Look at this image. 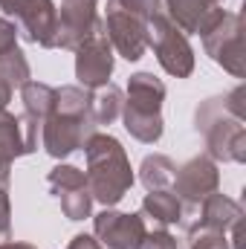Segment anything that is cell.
Masks as SVG:
<instances>
[{
  "label": "cell",
  "instance_id": "obj_12",
  "mask_svg": "<svg viewBox=\"0 0 246 249\" xmlns=\"http://www.w3.org/2000/svg\"><path fill=\"white\" fill-rule=\"evenodd\" d=\"M93 232H96V241L105 249H136L142 244L148 226H145L142 214L105 209L93 217Z\"/></svg>",
  "mask_w": 246,
  "mask_h": 249
},
{
  "label": "cell",
  "instance_id": "obj_27",
  "mask_svg": "<svg viewBox=\"0 0 246 249\" xmlns=\"http://www.w3.org/2000/svg\"><path fill=\"white\" fill-rule=\"evenodd\" d=\"M116 3L124 6V9H130L133 15L145 18V20H151L157 12H162V9H159V3H162V0H116Z\"/></svg>",
  "mask_w": 246,
  "mask_h": 249
},
{
  "label": "cell",
  "instance_id": "obj_1",
  "mask_svg": "<svg viewBox=\"0 0 246 249\" xmlns=\"http://www.w3.org/2000/svg\"><path fill=\"white\" fill-rule=\"evenodd\" d=\"M244 99L246 87L241 84L232 93L206 99L197 107L194 127H197V133H203L211 160H220V162H244L246 160Z\"/></svg>",
  "mask_w": 246,
  "mask_h": 249
},
{
  "label": "cell",
  "instance_id": "obj_16",
  "mask_svg": "<svg viewBox=\"0 0 246 249\" xmlns=\"http://www.w3.org/2000/svg\"><path fill=\"white\" fill-rule=\"evenodd\" d=\"M142 217L154 220L157 229H165V226H174L183 220V203L180 197L171 191V188H162V191H148L145 200H142Z\"/></svg>",
  "mask_w": 246,
  "mask_h": 249
},
{
  "label": "cell",
  "instance_id": "obj_10",
  "mask_svg": "<svg viewBox=\"0 0 246 249\" xmlns=\"http://www.w3.org/2000/svg\"><path fill=\"white\" fill-rule=\"evenodd\" d=\"M113 75V47L105 35V23L75 50V78L84 90H99Z\"/></svg>",
  "mask_w": 246,
  "mask_h": 249
},
{
  "label": "cell",
  "instance_id": "obj_25",
  "mask_svg": "<svg viewBox=\"0 0 246 249\" xmlns=\"http://www.w3.org/2000/svg\"><path fill=\"white\" fill-rule=\"evenodd\" d=\"M136 249H180V244L168 229H154V232H145L142 244Z\"/></svg>",
  "mask_w": 246,
  "mask_h": 249
},
{
  "label": "cell",
  "instance_id": "obj_30",
  "mask_svg": "<svg viewBox=\"0 0 246 249\" xmlns=\"http://www.w3.org/2000/svg\"><path fill=\"white\" fill-rule=\"evenodd\" d=\"M9 180H12V157L0 151V186L9 188Z\"/></svg>",
  "mask_w": 246,
  "mask_h": 249
},
{
  "label": "cell",
  "instance_id": "obj_4",
  "mask_svg": "<svg viewBox=\"0 0 246 249\" xmlns=\"http://www.w3.org/2000/svg\"><path fill=\"white\" fill-rule=\"evenodd\" d=\"M241 15L238 12H226L217 9L206 26L200 29L203 47L211 55V61L220 64L226 72H232L235 78H244V44H241Z\"/></svg>",
  "mask_w": 246,
  "mask_h": 249
},
{
  "label": "cell",
  "instance_id": "obj_28",
  "mask_svg": "<svg viewBox=\"0 0 246 249\" xmlns=\"http://www.w3.org/2000/svg\"><path fill=\"white\" fill-rule=\"evenodd\" d=\"M18 47V26L9 18H0V55Z\"/></svg>",
  "mask_w": 246,
  "mask_h": 249
},
{
  "label": "cell",
  "instance_id": "obj_7",
  "mask_svg": "<svg viewBox=\"0 0 246 249\" xmlns=\"http://www.w3.org/2000/svg\"><path fill=\"white\" fill-rule=\"evenodd\" d=\"M105 35L110 41V47L127 58V61H139L148 50V20L133 15L130 9L119 6L116 0H107V15H105Z\"/></svg>",
  "mask_w": 246,
  "mask_h": 249
},
{
  "label": "cell",
  "instance_id": "obj_31",
  "mask_svg": "<svg viewBox=\"0 0 246 249\" xmlns=\"http://www.w3.org/2000/svg\"><path fill=\"white\" fill-rule=\"evenodd\" d=\"M0 249H38L35 244H26V241H3Z\"/></svg>",
  "mask_w": 246,
  "mask_h": 249
},
{
  "label": "cell",
  "instance_id": "obj_18",
  "mask_svg": "<svg viewBox=\"0 0 246 249\" xmlns=\"http://www.w3.org/2000/svg\"><path fill=\"white\" fill-rule=\"evenodd\" d=\"M174 177H177V165L171 157L165 154H148L139 165V180L148 191H162V188L174 186Z\"/></svg>",
  "mask_w": 246,
  "mask_h": 249
},
{
  "label": "cell",
  "instance_id": "obj_21",
  "mask_svg": "<svg viewBox=\"0 0 246 249\" xmlns=\"http://www.w3.org/2000/svg\"><path fill=\"white\" fill-rule=\"evenodd\" d=\"M90 93L81 84H67V87H55V113H67V116H81L90 107Z\"/></svg>",
  "mask_w": 246,
  "mask_h": 249
},
{
  "label": "cell",
  "instance_id": "obj_17",
  "mask_svg": "<svg viewBox=\"0 0 246 249\" xmlns=\"http://www.w3.org/2000/svg\"><path fill=\"white\" fill-rule=\"evenodd\" d=\"M122 105H124L122 90L107 81L105 87H99V90L90 93V107H87V113H90V119H93L96 127H99V124H113L122 116Z\"/></svg>",
  "mask_w": 246,
  "mask_h": 249
},
{
  "label": "cell",
  "instance_id": "obj_23",
  "mask_svg": "<svg viewBox=\"0 0 246 249\" xmlns=\"http://www.w3.org/2000/svg\"><path fill=\"white\" fill-rule=\"evenodd\" d=\"M61 200V212L67 220H84V217H90V212H93V197H90V188H72V191H67L58 197Z\"/></svg>",
  "mask_w": 246,
  "mask_h": 249
},
{
  "label": "cell",
  "instance_id": "obj_29",
  "mask_svg": "<svg viewBox=\"0 0 246 249\" xmlns=\"http://www.w3.org/2000/svg\"><path fill=\"white\" fill-rule=\"evenodd\" d=\"M67 249H105V247H102L93 235H75V238L70 241V247H67Z\"/></svg>",
  "mask_w": 246,
  "mask_h": 249
},
{
  "label": "cell",
  "instance_id": "obj_3",
  "mask_svg": "<svg viewBox=\"0 0 246 249\" xmlns=\"http://www.w3.org/2000/svg\"><path fill=\"white\" fill-rule=\"evenodd\" d=\"M162 102H165V84L154 72H133L127 81V99L122 105L124 130L145 145L159 142L165 133Z\"/></svg>",
  "mask_w": 246,
  "mask_h": 249
},
{
  "label": "cell",
  "instance_id": "obj_6",
  "mask_svg": "<svg viewBox=\"0 0 246 249\" xmlns=\"http://www.w3.org/2000/svg\"><path fill=\"white\" fill-rule=\"evenodd\" d=\"M0 9L15 18L18 35L44 50H55L58 9L53 0H0Z\"/></svg>",
  "mask_w": 246,
  "mask_h": 249
},
{
  "label": "cell",
  "instance_id": "obj_22",
  "mask_svg": "<svg viewBox=\"0 0 246 249\" xmlns=\"http://www.w3.org/2000/svg\"><path fill=\"white\" fill-rule=\"evenodd\" d=\"M47 186L55 197H61L72 188H84L87 186V174L75 165H55L50 174H47Z\"/></svg>",
  "mask_w": 246,
  "mask_h": 249
},
{
  "label": "cell",
  "instance_id": "obj_5",
  "mask_svg": "<svg viewBox=\"0 0 246 249\" xmlns=\"http://www.w3.org/2000/svg\"><path fill=\"white\" fill-rule=\"evenodd\" d=\"M148 47L154 50L159 67L174 75V78H188L194 72V50L185 38V32L165 15L157 12L148 20Z\"/></svg>",
  "mask_w": 246,
  "mask_h": 249
},
{
  "label": "cell",
  "instance_id": "obj_2",
  "mask_svg": "<svg viewBox=\"0 0 246 249\" xmlns=\"http://www.w3.org/2000/svg\"><path fill=\"white\" fill-rule=\"evenodd\" d=\"M84 157H87L84 174H87L90 197L105 209H113L133 186V168L122 142L110 133L93 130L84 142Z\"/></svg>",
  "mask_w": 246,
  "mask_h": 249
},
{
  "label": "cell",
  "instance_id": "obj_15",
  "mask_svg": "<svg viewBox=\"0 0 246 249\" xmlns=\"http://www.w3.org/2000/svg\"><path fill=\"white\" fill-rule=\"evenodd\" d=\"M165 15L183 29V32H197L206 26V20L220 9L223 0H162Z\"/></svg>",
  "mask_w": 246,
  "mask_h": 249
},
{
  "label": "cell",
  "instance_id": "obj_9",
  "mask_svg": "<svg viewBox=\"0 0 246 249\" xmlns=\"http://www.w3.org/2000/svg\"><path fill=\"white\" fill-rule=\"evenodd\" d=\"M96 6H99V0H61L55 50L75 53L90 35H96L102 29V18H99Z\"/></svg>",
  "mask_w": 246,
  "mask_h": 249
},
{
  "label": "cell",
  "instance_id": "obj_32",
  "mask_svg": "<svg viewBox=\"0 0 246 249\" xmlns=\"http://www.w3.org/2000/svg\"><path fill=\"white\" fill-rule=\"evenodd\" d=\"M9 99H12V90H9V87H3V84H0V113H3V110H6V105H9Z\"/></svg>",
  "mask_w": 246,
  "mask_h": 249
},
{
  "label": "cell",
  "instance_id": "obj_8",
  "mask_svg": "<svg viewBox=\"0 0 246 249\" xmlns=\"http://www.w3.org/2000/svg\"><path fill=\"white\" fill-rule=\"evenodd\" d=\"M96 130L90 113L81 116H67V113H53L41 122V145L53 160H64L72 151L84 148L87 136Z\"/></svg>",
  "mask_w": 246,
  "mask_h": 249
},
{
  "label": "cell",
  "instance_id": "obj_14",
  "mask_svg": "<svg viewBox=\"0 0 246 249\" xmlns=\"http://www.w3.org/2000/svg\"><path fill=\"white\" fill-rule=\"evenodd\" d=\"M38 127H41V122L26 113L15 116V113L3 110L0 113V151L12 160L32 154L38 148Z\"/></svg>",
  "mask_w": 246,
  "mask_h": 249
},
{
  "label": "cell",
  "instance_id": "obj_20",
  "mask_svg": "<svg viewBox=\"0 0 246 249\" xmlns=\"http://www.w3.org/2000/svg\"><path fill=\"white\" fill-rule=\"evenodd\" d=\"M26 81H32V70H29L26 55L18 47L9 50V53H3L0 55V84L15 93V87H23Z\"/></svg>",
  "mask_w": 246,
  "mask_h": 249
},
{
  "label": "cell",
  "instance_id": "obj_13",
  "mask_svg": "<svg viewBox=\"0 0 246 249\" xmlns=\"http://www.w3.org/2000/svg\"><path fill=\"white\" fill-rule=\"evenodd\" d=\"M217 186H220L217 162L211 157H191L188 162L177 168L171 191L180 197L183 209H188V206H197L200 200H206L211 191H217Z\"/></svg>",
  "mask_w": 246,
  "mask_h": 249
},
{
  "label": "cell",
  "instance_id": "obj_26",
  "mask_svg": "<svg viewBox=\"0 0 246 249\" xmlns=\"http://www.w3.org/2000/svg\"><path fill=\"white\" fill-rule=\"evenodd\" d=\"M12 241V206H9V188L0 186V244Z\"/></svg>",
  "mask_w": 246,
  "mask_h": 249
},
{
  "label": "cell",
  "instance_id": "obj_24",
  "mask_svg": "<svg viewBox=\"0 0 246 249\" xmlns=\"http://www.w3.org/2000/svg\"><path fill=\"white\" fill-rule=\"evenodd\" d=\"M188 249H229V238L226 232H217V229H191Z\"/></svg>",
  "mask_w": 246,
  "mask_h": 249
},
{
  "label": "cell",
  "instance_id": "obj_19",
  "mask_svg": "<svg viewBox=\"0 0 246 249\" xmlns=\"http://www.w3.org/2000/svg\"><path fill=\"white\" fill-rule=\"evenodd\" d=\"M20 102H23V113L44 122L47 116L55 113V87L44 84V81H26L20 87Z\"/></svg>",
  "mask_w": 246,
  "mask_h": 249
},
{
  "label": "cell",
  "instance_id": "obj_11",
  "mask_svg": "<svg viewBox=\"0 0 246 249\" xmlns=\"http://www.w3.org/2000/svg\"><path fill=\"white\" fill-rule=\"evenodd\" d=\"M244 217V209L241 203H235L232 197L220 194V191H211L206 200H200L197 206H188L183 209V226L185 232L191 229H217V232H229L235 223H241Z\"/></svg>",
  "mask_w": 246,
  "mask_h": 249
}]
</instances>
